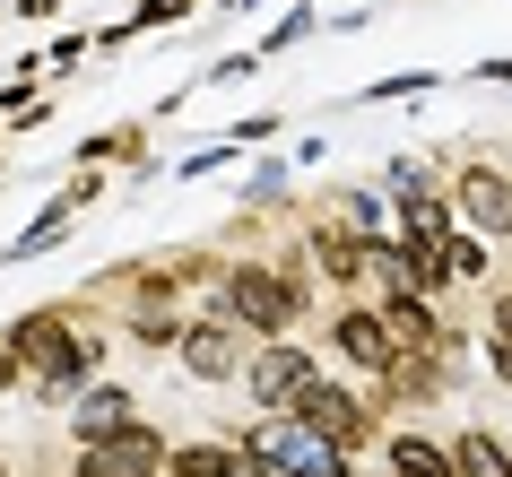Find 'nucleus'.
I'll list each match as a JSON object with an SVG mask.
<instances>
[{"mask_svg": "<svg viewBox=\"0 0 512 477\" xmlns=\"http://www.w3.org/2000/svg\"><path fill=\"white\" fill-rule=\"evenodd\" d=\"M79 434H87V443L122 434V391H87V408H79Z\"/></svg>", "mask_w": 512, "mask_h": 477, "instance_id": "obj_12", "label": "nucleus"}, {"mask_svg": "<svg viewBox=\"0 0 512 477\" xmlns=\"http://www.w3.org/2000/svg\"><path fill=\"white\" fill-rule=\"evenodd\" d=\"M495 365H504V382H512V347H504V356H495Z\"/></svg>", "mask_w": 512, "mask_h": 477, "instance_id": "obj_18", "label": "nucleus"}, {"mask_svg": "<svg viewBox=\"0 0 512 477\" xmlns=\"http://www.w3.org/2000/svg\"><path fill=\"white\" fill-rule=\"evenodd\" d=\"M261 451H278L296 477H339V451H348V443H330V434H270Z\"/></svg>", "mask_w": 512, "mask_h": 477, "instance_id": "obj_6", "label": "nucleus"}, {"mask_svg": "<svg viewBox=\"0 0 512 477\" xmlns=\"http://www.w3.org/2000/svg\"><path fill=\"white\" fill-rule=\"evenodd\" d=\"M44 243H61V209L35 217V235H18V252H44Z\"/></svg>", "mask_w": 512, "mask_h": 477, "instance_id": "obj_15", "label": "nucleus"}, {"mask_svg": "<svg viewBox=\"0 0 512 477\" xmlns=\"http://www.w3.org/2000/svg\"><path fill=\"white\" fill-rule=\"evenodd\" d=\"M148 469H157V443H148V434H131V425L79 451V477H148Z\"/></svg>", "mask_w": 512, "mask_h": 477, "instance_id": "obj_3", "label": "nucleus"}, {"mask_svg": "<svg viewBox=\"0 0 512 477\" xmlns=\"http://www.w3.org/2000/svg\"><path fill=\"white\" fill-rule=\"evenodd\" d=\"M226 304H235V321H252V330H287V321H296V295L278 287V278H261V269H243Z\"/></svg>", "mask_w": 512, "mask_h": 477, "instance_id": "obj_4", "label": "nucleus"}, {"mask_svg": "<svg viewBox=\"0 0 512 477\" xmlns=\"http://www.w3.org/2000/svg\"><path fill=\"white\" fill-rule=\"evenodd\" d=\"M0 391H9V365H0Z\"/></svg>", "mask_w": 512, "mask_h": 477, "instance_id": "obj_19", "label": "nucleus"}, {"mask_svg": "<svg viewBox=\"0 0 512 477\" xmlns=\"http://www.w3.org/2000/svg\"><path fill=\"white\" fill-rule=\"evenodd\" d=\"M304 382H313V365H304L296 347H261V356H252V399H270V408H278V399H296Z\"/></svg>", "mask_w": 512, "mask_h": 477, "instance_id": "obj_5", "label": "nucleus"}, {"mask_svg": "<svg viewBox=\"0 0 512 477\" xmlns=\"http://www.w3.org/2000/svg\"><path fill=\"white\" fill-rule=\"evenodd\" d=\"M460 477H512V460L495 451V434H460Z\"/></svg>", "mask_w": 512, "mask_h": 477, "instance_id": "obj_13", "label": "nucleus"}, {"mask_svg": "<svg viewBox=\"0 0 512 477\" xmlns=\"http://www.w3.org/2000/svg\"><path fill=\"white\" fill-rule=\"evenodd\" d=\"M382 330H391V347H426L434 339L426 295H382Z\"/></svg>", "mask_w": 512, "mask_h": 477, "instance_id": "obj_8", "label": "nucleus"}, {"mask_svg": "<svg viewBox=\"0 0 512 477\" xmlns=\"http://www.w3.org/2000/svg\"><path fill=\"white\" fill-rule=\"evenodd\" d=\"M339 347H348L356 365H382V373H391V330H382V313H348V321H339Z\"/></svg>", "mask_w": 512, "mask_h": 477, "instance_id": "obj_9", "label": "nucleus"}, {"mask_svg": "<svg viewBox=\"0 0 512 477\" xmlns=\"http://www.w3.org/2000/svg\"><path fill=\"white\" fill-rule=\"evenodd\" d=\"M391 469H400V477H452V469H443V451H426L417 434H391Z\"/></svg>", "mask_w": 512, "mask_h": 477, "instance_id": "obj_14", "label": "nucleus"}, {"mask_svg": "<svg viewBox=\"0 0 512 477\" xmlns=\"http://www.w3.org/2000/svg\"><path fill=\"white\" fill-rule=\"evenodd\" d=\"M183 365L200 382H217V373H235V339L226 330H183Z\"/></svg>", "mask_w": 512, "mask_h": 477, "instance_id": "obj_10", "label": "nucleus"}, {"mask_svg": "<svg viewBox=\"0 0 512 477\" xmlns=\"http://www.w3.org/2000/svg\"><path fill=\"white\" fill-rule=\"evenodd\" d=\"M486 79H504V87H512V61H486Z\"/></svg>", "mask_w": 512, "mask_h": 477, "instance_id": "obj_17", "label": "nucleus"}, {"mask_svg": "<svg viewBox=\"0 0 512 477\" xmlns=\"http://www.w3.org/2000/svg\"><path fill=\"white\" fill-rule=\"evenodd\" d=\"M374 278H382L391 295H426V287H434V278H426V261H408V252H391V243L374 252Z\"/></svg>", "mask_w": 512, "mask_h": 477, "instance_id": "obj_11", "label": "nucleus"}, {"mask_svg": "<svg viewBox=\"0 0 512 477\" xmlns=\"http://www.w3.org/2000/svg\"><path fill=\"white\" fill-rule=\"evenodd\" d=\"M18 356H27L35 365V382H44V391H70V382H87V365H96V356H87V347H70V330H61V321H18Z\"/></svg>", "mask_w": 512, "mask_h": 477, "instance_id": "obj_1", "label": "nucleus"}, {"mask_svg": "<svg viewBox=\"0 0 512 477\" xmlns=\"http://www.w3.org/2000/svg\"><path fill=\"white\" fill-rule=\"evenodd\" d=\"M460 209L478 217V226H512V191L495 183L486 165H469V174H460Z\"/></svg>", "mask_w": 512, "mask_h": 477, "instance_id": "obj_7", "label": "nucleus"}, {"mask_svg": "<svg viewBox=\"0 0 512 477\" xmlns=\"http://www.w3.org/2000/svg\"><path fill=\"white\" fill-rule=\"evenodd\" d=\"M495 339L512 347V295H504V304H495Z\"/></svg>", "mask_w": 512, "mask_h": 477, "instance_id": "obj_16", "label": "nucleus"}, {"mask_svg": "<svg viewBox=\"0 0 512 477\" xmlns=\"http://www.w3.org/2000/svg\"><path fill=\"white\" fill-rule=\"evenodd\" d=\"M296 417H304V434H330V443H356V434H365L356 399H348V391H330L322 373H313V382L296 391Z\"/></svg>", "mask_w": 512, "mask_h": 477, "instance_id": "obj_2", "label": "nucleus"}]
</instances>
